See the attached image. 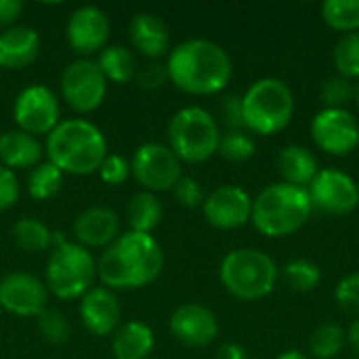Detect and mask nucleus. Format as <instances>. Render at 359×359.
<instances>
[{"instance_id":"f257e3e1","label":"nucleus","mask_w":359,"mask_h":359,"mask_svg":"<svg viewBox=\"0 0 359 359\" xmlns=\"http://www.w3.org/2000/svg\"><path fill=\"white\" fill-rule=\"evenodd\" d=\"M168 80L189 95H217L233 74L231 59L223 46L212 40H185L168 55Z\"/></svg>"},{"instance_id":"f03ea898","label":"nucleus","mask_w":359,"mask_h":359,"mask_svg":"<svg viewBox=\"0 0 359 359\" xmlns=\"http://www.w3.org/2000/svg\"><path fill=\"white\" fill-rule=\"evenodd\" d=\"M164 267V252L151 233L128 231L99 259L97 276L109 288L128 290L151 284Z\"/></svg>"},{"instance_id":"7ed1b4c3","label":"nucleus","mask_w":359,"mask_h":359,"mask_svg":"<svg viewBox=\"0 0 359 359\" xmlns=\"http://www.w3.org/2000/svg\"><path fill=\"white\" fill-rule=\"evenodd\" d=\"M48 162L67 175H90L107 156L103 133L88 120H63L46 139Z\"/></svg>"},{"instance_id":"20e7f679","label":"nucleus","mask_w":359,"mask_h":359,"mask_svg":"<svg viewBox=\"0 0 359 359\" xmlns=\"http://www.w3.org/2000/svg\"><path fill=\"white\" fill-rule=\"evenodd\" d=\"M309 191L284 181L267 185L252 200V225L267 238H286L299 231L311 217Z\"/></svg>"},{"instance_id":"39448f33","label":"nucleus","mask_w":359,"mask_h":359,"mask_svg":"<svg viewBox=\"0 0 359 359\" xmlns=\"http://www.w3.org/2000/svg\"><path fill=\"white\" fill-rule=\"evenodd\" d=\"M244 128L269 137L284 130L294 116V95L280 78H261L242 95Z\"/></svg>"},{"instance_id":"423d86ee","label":"nucleus","mask_w":359,"mask_h":359,"mask_svg":"<svg viewBox=\"0 0 359 359\" xmlns=\"http://www.w3.org/2000/svg\"><path fill=\"white\" fill-rule=\"evenodd\" d=\"M219 278L231 297L240 301H259L273 292L278 267L269 255L257 248H236L223 259Z\"/></svg>"},{"instance_id":"0eeeda50","label":"nucleus","mask_w":359,"mask_h":359,"mask_svg":"<svg viewBox=\"0 0 359 359\" xmlns=\"http://www.w3.org/2000/svg\"><path fill=\"white\" fill-rule=\"evenodd\" d=\"M219 124L202 107L191 105L179 109L168 124V147L181 162L200 164L219 151Z\"/></svg>"},{"instance_id":"6e6552de","label":"nucleus","mask_w":359,"mask_h":359,"mask_svg":"<svg viewBox=\"0 0 359 359\" xmlns=\"http://www.w3.org/2000/svg\"><path fill=\"white\" fill-rule=\"evenodd\" d=\"M97 276V263L93 255L74 242H59L46 265V290L57 299L74 301L82 299Z\"/></svg>"},{"instance_id":"1a4fd4ad","label":"nucleus","mask_w":359,"mask_h":359,"mask_svg":"<svg viewBox=\"0 0 359 359\" xmlns=\"http://www.w3.org/2000/svg\"><path fill=\"white\" fill-rule=\"evenodd\" d=\"M130 172L145 187V191H166L175 189L181 175V160L168 145L145 143L141 145L130 162Z\"/></svg>"},{"instance_id":"9d476101","label":"nucleus","mask_w":359,"mask_h":359,"mask_svg":"<svg viewBox=\"0 0 359 359\" xmlns=\"http://www.w3.org/2000/svg\"><path fill=\"white\" fill-rule=\"evenodd\" d=\"M105 93L107 80L97 61L78 59L61 74V95L67 105L80 114L95 111L103 103Z\"/></svg>"},{"instance_id":"9b49d317","label":"nucleus","mask_w":359,"mask_h":359,"mask_svg":"<svg viewBox=\"0 0 359 359\" xmlns=\"http://www.w3.org/2000/svg\"><path fill=\"white\" fill-rule=\"evenodd\" d=\"M313 143L330 156H349L359 147L358 118L345 109H322L311 120Z\"/></svg>"},{"instance_id":"f8f14e48","label":"nucleus","mask_w":359,"mask_h":359,"mask_svg":"<svg viewBox=\"0 0 359 359\" xmlns=\"http://www.w3.org/2000/svg\"><path fill=\"white\" fill-rule=\"evenodd\" d=\"M313 208L326 215H351L359 206V185L339 168H322L307 187Z\"/></svg>"},{"instance_id":"ddd939ff","label":"nucleus","mask_w":359,"mask_h":359,"mask_svg":"<svg viewBox=\"0 0 359 359\" xmlns=\"http://www.w3.org/2000/svg\"><path fill=\"white\" fill-rule=\"evenodd\" d=\"M19 130L27 135H50L59 124V101L55 93L42 84L27 86L19 93L13 107Z\"/></svg>"},{"instance_id":"4468645a","label":"nucleus","mask_w":359,"mask_h":359,"mask_svg":"<svg viewBox=\"0 0 359 359\" xmlns=\"http://www.w3.org/2000/svg\"><path fill=\"white\" fill-rule=\"evenodd\" d=\"M206 221L217 229H238L252 219V198L238 185H223L206 196L204 204Z\"/></svg>"},{"instance_id":"2eb2a0df","label":"nucleus","mask_w":359,"mask_h":359,"mask_svg":"<svg viewBox=\"0 0 359 359\" xmlns=\"http://www.w3.org/2000/svg\"><path fill=\"white\" fill-rule=\"evenodd\" d=\"M46 286L29 273H8L0 280V307L13 316L38 318L46 309Z\"/></svg>"},{"instance_id":"dca6fc26","label":"nucleus","mask_w":359,"mask_h":359,"mask_svg":"<svg viewBox=\"0 0 359 359\" xmlns=\"http://www.w3.org/2000/svg\"><path fill=\"white\" fill-rule=\"evenodd\" d=\"M170 332L185 347H208L219 337V322L215 313L198 303L181 305L170 318Z\"/></svg>"},{"instance_id":"f3484780","label":"nucleus","mask_w":359,"mask_h":359,"mask_svg":"<svg viewBox=\"0 0 359 359\" xmlns=\"http://www.w3.org/2000/svg\"><path fill=\"white\" fill-rule=\"evenodd\" d=\"M109 36V19L97 6H80L67 21V40L76 53L88 55L99 50Z\"/></svg>"},{"instance_id":"a211bd4d","label":"nucleus","mask_w":359,"mask_h":359,"mask_svg":"<svg viewBox=\"0 0 359 359\" xmlns=\"http://www.w3.org/2000/svg\"><path fill=\"white\" fill-rule=\"evenodd\" d=\"M120 316V303L107 288H90L80 299V318L84 326L97 337L114 334L118 330Z\"/></svg>"},{"instance_id":"6ab92c4d","label":"nucleus","mask_w":359,"mask_h":359,"mask_svg":"<svg viewBox=\"0 0 359 359\" xmlns=\"http://www.w3.org/2000/svg\"><path fill=\"white\" fill-rule=\"evenodd\" d=\"M120 221L114 210L93 206L78 215L74 223V233L80 246L88 248H101L107 244H114L118 240Z\"/></svg>"},{"instance_id":"aec40b11","label":"nucleus","mask_w":359,"mask_h":359,"mask_svg":"<svg viewBox=\"0 0 359 359\" xmlns=\"http://www.w3.org/2000/svg\"><path fill=\"white\" fill-rule=\"evenodd\" d=\"M40 53V36L34 27L15 25L0 34V67L23 69L36 61Z\"/></svg>"},{"instance_id":"412c9836","label":"nucleus","mask_w":359,"mask_h":359,"mask_svg":"<svg viewBox=\"0 0 359 359\" xmlns=\"http://www.w3.org/2000/svg\"><path fill=\"white\" fill-rule=\"evenodd\" d=\"M130 40L137 50L151 59L166 55L170 46V34L166 23L151 13H137L130 19Z\"/></svg>"},{"instance_id":"4be33fe9","label":"nucleus","mask_w":359,"mask_h":359,"mask_svg":"<svg viewBox=\"0 0 359 359\" xmlns=\"http://www.w3.org/2000/svg\"><path fill=\"white\" fill-rule=\"evenodd\" d=\"M278 168L284 183L307 189L320 172L318 160L305 145H286L278 156Z\"/></svg>"},{"instance_id":"5701e85b","label":"nucleus","mask_w":359,"mask_h":359,"mask_svg":"<svg viewBox=\"0 0 359 359\" xmlns=\"http://www.w3.org/2000/svg\"><path fill=\"white\" fill-rule=\"evenodd\" d=\"M42 147L34 135L23 130H8L0 137V164L6 168H29L38 166Z\"/></svg>"},{"instance_id":"b1692460","label":"nucleus","mask_w":359,"mask_h":359,"mask_svg":"<svg viewBox=\"0 0 359 359\" xmlns=\"http://www.w3.org/2000/svg\"><path fill=\"white\" fill-rule=\"evenodd\" d=\"M154 345V330L143 322H126L118 326L111 339V351L116 359H145Z\"/></svg>"},{"instance_id":"393cba45","label":"nucleus","mask_w":359,"mask_h":359,"mask_svg":"<svg viewBox=\"0 0 359 359\" xmlns=\"http://www.w3.org/2000/svg\"><path fill=\"white\" fill-rule=\"evenodd\" d=\"M97 65L101 67L105 80H111L116 84H126L137 76V59L130 48L126 46H107Z\"/></svg>"},{"instance_id":"a878e982","label":"nucleus","mask_w":359,"mask_h":359,"mask_svg":"<svg viewBox=\"0 0 359 359\" xmlns=\"http://www.w3.org/2000/svg\"><path fill=\"white\" fill-rule=\"evenodd\" d=\"M162 221V204L151 191H139L128 204V223L133 231L151 233Z\"/></svg>"},{"instance_id":"bb28decb","label":"nucleus","mask_w":359,"mask_h":359,"mask_svg":"<svg viewBox=\"0 0 359 359\" xmlns=\"http://www.w3.org/2000/svg\"><path fill=\"white\" fill-rule=\"evenodd\" d=\"M345 343H347V332L339 324L326 322L311 332L309 353L316 359H334L343 351Z\"/></svg>"},{"instance_id":"cd10ccee","label":"nucleus","mask_w":359,"mask_h":359,"mask_svg":"<svg viewBox=\"0 0 359 359\" xmlns=\"http://www.w3.org/2000/svg\"><path fill=\"white\" fill-rule=\"evenodd\" d=\"M13 238L19 248L27 250V252H40L53 244L55 233H50V229L42 221L23 217L21 221H17L13 225Z\"/></svg>"},{"instance_id":"c85d7f7f","label":"nucleus","mask_w":359,"mask_h":359,"mask_svg":"<svg viewBox=\"0 0 359 359\" xmlns=\"http://www.w3.org/2000/svg\"><path fill=\"white\" fill-rule=\"evenodd\" d=\"M322 19L337 32H359V0H326L322 4Z\"/></svg>"},{"instance_id":"c756f323","label":"nucleus","mask_w":359,"mask_h":359,"mask_svg":"<svg viewBox=\"0 0 359 359\" xmlns=\"http://www.w3.org/2000/svg\"><path fill=\"white\" fill-rule=\"evenodd\" d=\"M332 61L341 78L351 82L359 80V32L343 34L332 50Z\"/></svg>"},{"instance_id":"7c9ffc66","label":"nucleus","mask_w":359,"mask_h":359,"mask_svg":"<svg viewBox=\"0 0 359 359\" xmlns=\"http://www.w3.org/2000/svg\"><path fill=\"white\" fill-rule=\"evenodd\" d=\"M61 185H63V172L53 162L38 164L27 177V194L34 200L53 198L61 189Z\"/></svg>"},{"instance_id":"2f4dec72","label":"nucleus","mask_w":359,"mask_h":359,"mask_svg":"<svg viewBox=\"0 0 359 359\" xmlns=\"http://www.w3.org/2000/svg\"><path fill=\"white\" fill-rule=\"evenodd\" d=\"M284 280L297 292H311L322 282V269L311 261L297 259L284 267Z\"/></svg>"},{"instance_id":"473e14b6","label":"nucleus","mask_w":359,"mask_h":359,"mask_svg":"<svg viewBox=\"0 0 359 359\" xmlns=\"http://www.w3.org/2000/svg\"><path fill=\"white\" fill-rule=\"evenodd\" d=\"M257 151V143L250 135H246L244 130H227L225 135H221L219 141V154L229 160V162H246L255 156Z\"/></svg>"},{"instance_id":"72a5a7b5","label":"nucleus","mask_w":359,"mask_h":359,"mask_svg":"<svg viewBox=\"0 0 359 359\" xmlns=\"http://www.w3.org/2000/svg\"><path fill=\"white\" fill-rule=\"evenodd\" d=\"M353 95H355V82L341 76L328 78L320 90V99L326 109H345V105L353 101Z\"/></svg>"},{"instance_id":"f704fd0d","label":"nucleus","mask_w":359,"mask_h":359,"mask_svg":"<svg viewBox=\"0 0 359 359\" xmlns=\"http://www.w3.org/2000/svg\"><path fill=\"white\" fill-rule=\"evenodd\" d=\"M38 330L50 345H63L69 339V324L57 309H44L38 316Z\"/></svg>"},{"instance_id":"c9c22d12","label":"nucleus","mask_w":359,"mask_h":359,"mask_svg":"<svg viewBox=\"0 0 359 359\" xmlns=\"http://www.w3.org/2000/svg\"><path fill=\"white\" fill-rule=\"evenodd\" d=\"M334 297H337V303L345 311H349L353 316H359V271L343 278L337 284Z\"/></svg>"},{"instance_id":"e433bc0d","label":"nucleus","mask_w":359,"mask_h":359,"mask_svg":"<svg viewBox=\"0 0 359 359\" xmlns=\"http://www.w3.org/2000/svg\"><path fill=\"white\" fill-rule=\"evenodd\" d=\"M99 175H101V181L107 183V185H122L130 177V164L122 156L109 154L101 162Z\"/></svg>"},{"instance_id":"4c0bfd02","label":"nucleus","mask_w":359,"mask_h":359,"mask_svg":"<svg viewBox=\"0 0 359 359\" xmlns=\"http://www.w3.org/2000/svg\"><path fill=\"white\" fill-rule=\"evenodd\" d=\"M175 198L185 208H198L206 200L204 189L200 187V183L194 177H181L179 179V183L175 185Z\"/></svg>"},{"instance_id":"58836bf2","label":"nucleus","mask_w":359,"mask_h":359,"mask_svg":"<svg viewBox=\"0 0 359 359\" xmlns=\"http://www.w3.org/2000/svg\"><path fill=\"white\" fill-rule=\"evenodd\" d=\"M135 80H137L139 88H143V90H158V88H162L166 84L168 69H166V65L154 61V63H147V65L139 67Z\"/></svg>"},{"instance_id":"ea45409f","label":"nucleus","mask_w":359,"mask_h":359,"mask_svg":"<svg viewBox=\"0 0 359 359\" xmlns=\"http://www.w3.org/2000/svg\"><path fill=\"white\" fill-rule=\"evenodd\" d=\"M221 118L229 130H244V109H242V97H227L221 103Z\"/></svg>"},{"instance_id":"a19ab883","label":"nucleus","mask_w":359,"mask_h":359,"mask_svg":"<svg viewBox=\"0 0 359 359\" xmlns=\"http://www.w3.org/2000/svg\"><path fill=\"white\" fill-rule=\"evenodd\" d=\"M19 198V183L11 168L0 164V210L11 208Z\"/></svg>"},{"instance_id":"79ce46f5","label":"nucleus","mask_w":359,"mask_h":359,"mask_svg":"<svg viewBox=\"0 0 359 359\" xmlns=\"http://www.w3.org/2000/svg\"><path fill=\"white\" fill-rule=\"evenodd\" d=\"M23 11L21 0H0V27L11 25Z\"/></svg>"},{"instance_id":"37998d69","label":"nucleus","mask_w":359,"mask_h":359,"mask_svg":"<svg viewBox=\"0 0 359 359\" xmlns=\"http://www.w3.org/2000/svg\"><path fill=\"white\" fill-rule=\"evenodd\" d=\"M215 359H248V353L242 345L236 343H225L219 347V351L215 353Z\"/></svg>"},{"instance_id":"c03bdc74","label":"nucleus","mask_w":359,"mask_h":359,"mask_svg":"<svg viewBox=\"0 0 359 359\" xmlns=\"http://www.w3.org/2000/svg\"><path fill=\"white\" fill-rule=\"evenodd\" d=\"M347 343L351 345V349L359 355V320H353L349 330H347Z\"/></svg>"},{"instance_id":"a18cd8bd","label":"nucleus","mask_w":359,"mask_h":359,"mask_svg":"<svg viewBox=\"0 0 359 359\" xmlns=\"http://www.w3.org/2000/svg\"><path fill=\"white\" fill-rule=\"evenodd\" d=\"M276 359H311V355H307V353H303V351H294V349H290V351L280 353Z\"/></svg>"},{"instance_id":"49530a36","label":"nucleus","mask_w":359,"mask_h":359,"mask_svg":"<svg viewBox=\"0 0 359 359\" xmlns=\"http://www.w3.org/2000/svg\"><path fill=\"white\" fill-rule=\"evenodd\" d=\"M353 103H355V107H358V111H359V80L355 82V95H353Z\"/></svg>"},{"instance_id":"de8ad7c7","label":"nucleus","mask_w":359,"mask_h":359,"mask_svg":"<svg viewBox=\"0 0 359 359\" xmlns=\"http://www.w3.org/2000/svg\"><path fill=\"white\" fill-rule=\"evenodd\" d=\"M355 359H359V358H355Z\"/></svg>"}]
</instances>
